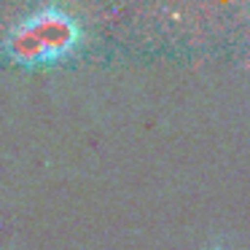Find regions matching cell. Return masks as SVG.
Instances as JSON below:
<instances>
[{"label": "cell", "instance_id": "cell-1", "mask_svg": "<svg viewBox=\"0 0 250 250\" xmlns=\"http://www.w3.org/2000/svg\"><path fill=\"white\" fill-rule=\"evenodd\" d=\"M205 250H229V248H226L223 242H212V245H207Z\"/></svg>", "mask_w": 250, "mask_h": 250}]
</instances>
